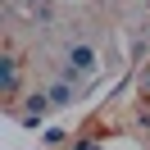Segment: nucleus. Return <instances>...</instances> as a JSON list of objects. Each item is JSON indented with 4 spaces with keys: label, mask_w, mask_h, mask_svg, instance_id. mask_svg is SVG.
Returning <instances> with one entry per match:
<instances>
[{
    "label": "nucleus",
    "mask_w": 150,
    "mask_h": 150,
    "mask_svg": "<svg viewBox=\"0 0 150 150\" xmlns=\"http://www.w3.org/2000/svg\"><path fill=\"white\" fill-rule=\"evenodd\" d=\"M96 68H100V55H96L91 46H68V68H64V77H68V82H77V86H82V77H91Z\"/></svg>",
    "instance_id": "1"
},
{
    "label": "nucleus",
    "mask_w": 150,
    "mask_h": 150,
    "mask_svg": "<svg viewBox=\"0 0 150 150\" xmlns=\"http://www.w3.org/2000/svg\"><path fill=\"white\" fill-rule=\"evenodd\" d=\"M50 109H55V100H50V91H46V96H28V109H23L18 118H23V127H37V123L46 118Z\"/></svg>",
    "instance_id": "2"
},
{
    "label": "nucleus",
    "mask_w": 150,
    "mask_h": 150,
    "mask_svg": "<svg viewBox=\"0 0 150 150\" xmlns=\"http://www.w3.org/2000/svg\"><path fill=\"white\" fill-rule=\"evenodd\" d=\"M0 73H5V100H14V96H18V59L5 55L0 59Z\"/></svg>",
    "instance_id": "3"
},
{
    "label": "nucleus",
    "mask_w": 150,
    "mask_h": 150,
    "mask_svg": "<svg viewBox=\"0 0 150 150\" xmlns=\"http://www.w3.org/2000/svg\"><path fill=\"white\" fill-rule=\"evenodd\" d=\"M73 96H77V82H68V77H59V82L50 86V100H55V109L73 105Z\"/></svg>",
    "instance_id": "4"
},
{
    "label": "nucleus",
    "mask_w": 150,
    "mask_h": 150,
    "mask_svg": "<svg viewBox=\"0 0 150 150\" xmlns=\"http://www.w3.org/2000/svg\"><path fill=\"white\" fill-rule=\"evenodd\" d=\"M64 137H68L64 127H50V132H46V146H59V141H64Z\"/></svg>",
    "instance_id": "5"
},
{
    "label": "nucleus",
    "mask_w": 150,
    "mask_h": 150,
    "mask_svg": "<svg viewBox=\"0 0 150 150\" xmlns=\"http://www.w3.org/2000/svg\"><path fill=\"white\" fill-rule=\"evenodd\" d=\"M141 96H146V100H150V68H146V73H141Z\"/></svg>",
    "instance_id": "6"
},
{
    "label": "nucleus",
    "mask_w": 150,
    "mask_h": 150,
    "mask_svg": "<svg viewBox=\"0 0 150 150\" xmlns=\"http://www.w3.org/2000/svg\"><path fill=\"white\" fill-rule=\"evenodd\" d=\"M28 5H46V0H28Z\"/></svg>",
    "instance_id": "7"
},
{
    "label": "nucleus",
    "mask_w": 150,
    "mask_h": 150,
    "mask_svg": "<svg viewBox=\"0 0 150 150\" xmlns=\"http://www.w3.org/2000/svg\"><path fill=\"white\" fill-rule=\"evenodd\" d=\"M146 46H150V32H146Z\"/></svg>",
    "instance_id": "8"
}]
</instances>
